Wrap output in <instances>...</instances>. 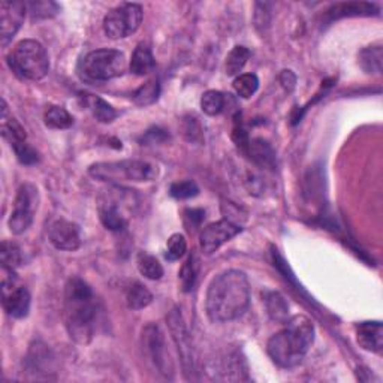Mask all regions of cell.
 <instances>
[{"label":"cell","instance_id":"83f0119b","mask_svg":"<svg viewBox=\"0 0 383 383\" xmlns=\"http://www.w3.org/2000/svg\"><path fill=\"white\" fill-rule=\"evenodd\" d=\"M225 94L217 90H208L201 98V110H203L207 116L214 117L225 110Z\"/></svg>","mask_w":383,"mask_h":383},{"label":"cell","instance_id":"e575fe53","mask_svg":"<svg viewBox=\"0 0 383 383\" xmlns=\"http://www.w3.org/2000/svg\"><path fill=\"white\" fill-rule=\"evenodd\" d=\"M12 148L15 151L17 159L20 160L23 165H35L40 162V155H37V151L32 146H28L27 141L15 144Z\"/></svg>","mask_w":383,"mask_h":383},{"label":"cell","instance_id":"44dd1931","mask_svg":"<svg viewBox=\"0 0 383 383\" xmlns=\"http://www.w3.org/2000/svg\"><path fill=\"white\" fill-rule=\"evenodd\" d=\"M51 352L45 344L41 341H36L33 346H31L28 350V358H27V366L33 373H45L50 370L51 366Z\"/></svg>","mask_w":383,"mask_h":383},{"label":"cell","instance_id":"603a6c76","mask_svg":"<svg viewBox=\"0 0 383 383\" xmlns=\"http://www.w3.org/2000/svg\"><path fill=\"white\" fill-rule=\"evenodd\" d=\"M44 121L50 129H69L74 124V117L59 105H50L44 114Z\"/></svg>","mask_w":383,"mask_h":383},{"label":"cell","instance_id":"8992f818","mask_svg":"<svg viewBox=\"0 0 383 383\" xmlns=\"http://www.w3.org/2000/svg\"><path fill=\"white\" fill-rule=\"evenodd\" d=\"M80 75L87 81H110L126 72V57L117 50H96L85 54L78 66Z\"/></svg>","mask_w":383,"mask_h":383},{"label":"cell","instance_id":"9c48e42d","mask_svg":"<svg viewBox=\"0 0 383 383\" xmlns=\"http://www.w3.org/2000/svg\"><path fill=\"white\" fill-rule=\"evenodd\" d=\"M142 349L159 375L167 379L174 377V367H172L169 352L167 350L164 334L158 325L148 323L142 330Z\"/></svg>","mask_w":383,"mask_h":383},{"label":"cell","instance_id":"484cf974","mask_svg":"<svg viewBox=\"0 0 383 383\" xmlns=\"http://www.w3.org/2000/svg\"><path fill=\"white\" fill-rule=\"evenodd\" d=\"M159 94H160L159 80L151 78L133 93V102H135L138 107H148V105L155 103L158 101Z\"/></svg>","mask_w":383,"mask_h":383},{"label":"cell","instance_id":"277c9868","mask_svg":"<svg viewBox=\"0 0 383 383\" xmlns=\"http://www.w3.org/2000/svg\"><path fill=\"white\" fill-rule=\"evenodd\" d=\"M9 68L18 76L26 80L40 81L50 71V59H48L44 45L33 40H24L18 42L14 50L6 57Z\"/></svg>","mask_w":383,"mask_h":383},{"label":"cell","instance_id":"836d02e7","mask_svg":"<svg viewBox=\"0 0 383 383\" xmlns=\"http://www.w3.org/2000/svg\"><path fill=\"white\" fill-rule=\"evenodd\" d=\"M169 194L176 199H190V198H195L199 194V187L196 186V183H194V181L190 180L177 181V183L171 186Z\"/></svg>","mask_w":383,"mask_h":383},{"label":"cell","instance_id":"2e32d148","mask_svg":"<svg viewBox=\"0 0 383 383\" xmlns=\"http://www.w3.org/2000/svg\"><path fill=\"white\" fill-rule=\"evenodd\" d=\"M379 8L375 3L368 2H341L328 8L327 15L331 20H339L344 17H370L376 15Z\"/></svg>","mask_w":383,"mask_h":383},{"label":"cell","instance_id":"7402d4cb","mask_svg":"<svg viewBox=\"0 0 383 383\" xmlns=\"http://www.w3.org/2000/svg\"><path fill=\"white\" fill-rule=\"evenodd\" d=\"M153 301V295L146 286L139 282H133L126 289V303L130 310H141L146 309Z\"/></svg>","mask_w":383,"mask_h":383},{"label":"cell","instance_id":"ffe728a7","mask_svg":"<svg viewBox=\"0 0 383 383\" xmlns=\"http://www.w3.org/2000/svg\"><path fill=\"white\" fill-rule=\"evenodd\" d=\"M153 69H155V57H153L151 50L147 45L139 44L132 54L130 72L142 76L150 74Z\"/></svg>","mask_w":383,"mask_h":383},{"label":"cell","instance_id":"4dcf8cb0","mask_svg":"<svg viewBox=\"0 0 383 383\" xmlns=\"http://www.w3.org/2000/svg\"><path fill=\"white\" fill-rule=\"evenodd\" d=\"M0 259H2V266L3 268L15 270V268L20 266L22 262H23L20 247H18L14 243L3 241L2 243V252H0Z\"/></svg>","mask_w":383,"mask_h":383},{"label":"cell","instance_id":"3957f363","mask_svg":"<svg viewBox=\"0 0 383 383\" xmlns=\"http://www.w3.org/2000/svg\"><path fill=\"white\" fill-rule=\"evenodd\" d=\"M314 341V327L305 316H293L284 322V328L268 340L266 352L282 368H292L307 355Z\"/></svg>","mask_w":383,"mask_h":383},{"label":"cell","instance_id":"7a4b0ae2","mask_svg":"<svg viewBox=\"0 0 383 383\" xmlns=\"http://www.w3.org/2000/svg\"><path fill=\"white\" fill-rule=\"evenodd\" d=\"M65 325L71 339L78 344H89L96 331L98 301L92 287L80 277H72L65 287Z\"/></svg>","mask_w":383,"mask_h":383},{"label":"cell","instance_id":"4316f807","mask_svg":"<svg viewBox=\"0 0 383 383\" xmlns=\"http://www.w3.org/2000/svg\"><path fill=\"white\" fill-rule=\"evenodd\" d=\"M138 270L139 273L148 280H159L164 275V268L162 264L156 259L155 256H151L146 252H141L138 255Z\"/></svg>","mask_w":383,"mask_h":383},{"label":"cell","instance_id":"8d00e7d4","mask_svg":"<svg viewBox=\"0 0 383 383\" xmlns=\"http://www.w3.org/2000/svg\"><path fill=\"white\" fill-rule=\"evenodd\" d=\"M186 214V225L189 226L187 229H190L192 231V228H198L201 225V222H203L204 220V210H199V208H192V210H187V212L185 213Z\"/></svg>","mask_w":383,"mask_h":383},{"label":"cell","instance_id":"d590c367","mask_svg":"<svg viewBox=\"0 0 383 383\" xmlns=\"http://www.w3.org/2000/svg\"><path fill=\"white\" fill-rule=\"evenodd\" d=\"M33 18H51L59 12V6L54 2H31L27 3Z\"/></svg>","mask_w":383,"mask_h":383},{"label":"cell","instance_id":"6da1fadb","mask_svg":"<svg viewBox=\"0 0 383 383\" xmlns=\"http://www.w3.org/2000/svg\"><path fill=\"white\" fill-rule=\"evenodd\" d=\"M250 304V283L239 270H228L214 277L205 298V310L213 322H231L247 312Z\"/></svg>","mask_w":383,"mask_h":383},{"label":"cell","instance_id":"f546056e","mask_svg":"<svg viewBox=\"0 0 383 383\" xmlns=\"http://www.w3.org/2000/svg\"><path fill=\"white\" fill-rule=\"evenodd\" d=\"M234 89L239 98L248 99L259 89V78L255 74H243L235 78Z\"/></svg>","mask_w":383,"mask_h":383},{"label":"cell","instance_id":"ba28073f","mask_svg":"<svg viewBox=\"0 0 383 383\" xmlns=\"http://www.w3.org/2000/svg\"><path fill=\"white\" fill-rule=\"evenodd\" d=\"M168 328L171 332L172 341L176 343L177 352L181 359V367H183V373L186 379H194L195 376V350L194 344H192L190 332L186 327V322L183 319V314H181L180 309H172L169 314L167 316Z\"/></svg>","mask_w":383,"mask_h":383},{"label":"cell","instance_id":"d6986e66","mask_svg":"<svg viewBox=\"0 0 383 383\" xmlns=\"http://www.w3.org/2000/svg\"><path fill=\"white\" fill-rule=\"evenodd\" d=\"M244 153L250 156V159L256 165H261L265 168H271L274 165V150L271 148L270 144L264 139H253L248 142V147Z\"/></svg>","mask_w":383,"mask_h":383},{"label":"cell","instance_id":"8fae6325","mask_svg":"<svg viewBox=\"0 0 383 383\" xmlns=\"http://www.w3.org/2000/svg\"><path fill=\"white\" fill-rule=\"evenodd\" d=\"M37 208V190L32 185H23L17 192L14 210L9 217V229L15 235L24 234L33 223Z\"/></svg>","mask_w":383,"mask_h":383},{"label":"cell","instance_id":"1f68e13d","mask_svg":"<svg viewBox=\"0 0 383 383\" xmlns=\"http://www.w3.org/2000/svg\"><path fill=\"white\" fill-rule=\"evenodd\" d=\"M196 277H198V261L196 257L192 255L186 261V264L181 266V271H180V279H181V284H183L185 292H190L194 289V286L196 283Z\"/></svg>","mask_w":383,"mask_h":383},{"label":"cell","instance_id":"5b68a950","mask_svg":"<svg viewBox=\"0 0 383 383\" xmlns=\"http://www.w3.org/2000/svg\"><path fill=\"white\" fill-rule=\"evenodd\" d=\"M90 176L103 181H132V183H146L156 180L159 169L147 160H120V162H99L89 169Z\"/></svg>","mask_w":383,"mask_h":383},{"label":"cell","instance_id":"7c38bea8","mask_svg":"<svg viewBox=\"0 0 383 383\" xmlns=\"http://www.w3.org/2000/svg\"><path fill=\"white\" fill-rule=\"evenodd\" d=\"M241 231H243L241 225L234 223L228 219L219 220L216 223L208 225L207 228H204V231L201 232V238H199L201 250H203L204 255H213L225 243L231 241V239Z\"/></svg>","mask_w":383,"mask_h":383},{"label":"cell","instance_id":"4fadbf2b","mask_svg":"<svg viewBox=\"0 0 383 383\" xmlns=\"http://www.w3.org/2000/svg\"><path fill=\"white\" fill-rule=\"evenodd\" d=\"M26 9L27 5L18 0H12V2L3 0L0 3V41L3 46L11 42L17 32L20 31L26 17Z\"/></svg>","mask_w":383,"mask_h":383},{"label":"cell","instance_id":"30bf717a","mask_svg":"<svg viewBox=\"0 0 383 383\" xmlns=\"http://www.w3.org/2000/svg\"><path fill=\"white\" fill-rule=\"evenodd\" d=\"M2 304L8 316L23 319L31 310V293L24 286L17 284L14 270L2 266Z\"/></svg>","mask_w":383,"mask_h":383},{"label":"cell","instance_id":"cb8c5ba5","mask_svg":"<svg viewBox=\"0 0 383 383\" xmlns=\"http://www.w3.org/2000/svg\"><path fill=\"white\" fill-rule=\"evenodd\" d=\"M248 59H250V51H248L246 46H241V45L234 46L232 51L228 54L226 62H225L226 75H229V76L238 75L244 69V66Z\"/></svg>","mask_w":383,"mask_h":383},{"label":"cell","instance_id":"e0dca14e","mask_svg":"<svg viewBox=\"0 0 383 383\" xmlns=\"http://www.w3.org/2000/svg\"><path fill=\"white\" fill-rule=\"evenodd\" d=\"M80 101L83 107H85V110H89L92 112V116L101 123H111L117 117V111L114 110L108 102L101 99L99 96L81 93Z\"/></svg>","mask_w":383,"mask_h":383},{"label":"cell","instance_id":"d6a6232c","mask_svg":"<svg viewBox=\"0 0 383 383\" xmlns=\"http://www.w3.org/2000/svg\"><path fill=\"white\" fill-rule=\"evenodd\" d=\"M187 250V243L186 238L181 234L171 235L167 244V259L168 261H178L185 256Z\"/></svg>","mask_w":383,"mask_h":383},{"label":"cell","instance_id":"9a60e30c","mask_svg":"<svg viewBox=\"0 0 383 383\" xmlns=\"http://www.w3.org/2000/svg\"><path fill=\"white\" fill-rule=\"evenodd\" d=\"M357 340L364 350L380 353L383 348L382 322H362L358 325Z\"/></svg>","mask_w":383,"mask_h":383},{"label":"cell","instance_id":"52a82bcc","mask_svg":"<svg viewBox=\"0 0 383 383\" xmlns=\"http://www.w3.org/2000/svg\"><path fill=\"white\" fill-rule=\"evenodd\" d=\"M142 23V8L137 3H123L103 18V32L111 40H123L135 33Z\"/></svg>","mask_w":383,"mask_h":383},{"label":"cell","instance_id":"5bb4252c","mask_svg":"<svg viewBox=\"0 0 383 383\" xmlns=\"http://www.w3.org/2000/svg\"><path fill=\"white\" fill-rule=\"evenodd\" d=\"M48 238H50V243L57 250L74 252L81 246L78 226L65 219H57L56 222L51 223Z\"/></svg>","mask_w":383,"mask_h":383},{"label":"cell","instance_id":"f1b7e54d","mask_svg":"<svg viewBox=\"0 0 383 383\" xmlns=\"http://www.w3.org/2000/svg\"><path fill=\"white\" fill-rule=\"evenodd\" d=\"M382 59L383 54L380 46H368L359 54V63L362 66V69L368 74L382 72Z\"/></svg>","mask_w":383,"mask_h":383},{"label":"cell","instance_id":"74e56055","mask_svg":"<svg viewBox=\"0 0 383 383\" xmlns=\"http://www.w3.org/2000/svg\"><path fill=\"white\" fill-rule=\"evenodd\" d=\"M280 83L287 92H291L295 87L296 78H295V75L291 71H283L282 75H280Z\"/></svg>","mask_w":383,"mask_h":383},{"label":"cell","instance_id":"ac0fdd59","mask_svg":"<svg viewBox=\"0 0 383 383\" xmlns=\"http://www.w3.org/2000/svg\"><path fill=\"white\" fill-rule=\"evenodd\" d=\"M266 312L274 322L284 323L289 319V304L286 303L284 296L280 292L268 291L264 293Z\"/></svg>","mask_w":383,"mask_h":383},{"label":"cell","instance_id":"d4e9b609","mask_svg":"<svg viewBox=\"0 0 383 383\" xmlns=\"http://www.w3.org/2000/svg\"><path fill=\"white\" fill-rule=\"evenodd\" d=\"M101 220L103 226L110 229V231H123L128 225L126 217L121 214L120 210L114 204L101 207Z\"/></svg>","mask_w":383,"mask_h":383}]
</instances>
